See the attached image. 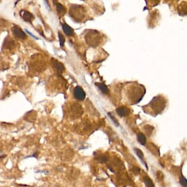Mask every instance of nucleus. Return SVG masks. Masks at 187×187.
<instances>
[{"instance_id":"obj_1","label":"nucleus","mask_w":187,"mask_h":187,"mask_svg":"<svg viewBox=\"0 0 187 187\" xmlns=\"http://www.w3.org/2000/svg\"><path fill=\"white\" fill-rule=\"evenodd\" d=\"M168 103V99L166 96L159 95L154 97L147 105L143 106V109L146 113L155 117L163 113Z\"/></svg>"},{"instance_id":"obj_2","label":"nucleus","mask_w":187,"mask_h":187,"mask_svg":"<svg viewBox=\"0 0 187 187\" xmlns=\"http://www.w3.org/2000/svg\"><path fill=\"white\" fill-rule=\"evenodd\" d=\"M146 93L144 86L138 83H132L127 87L126 90L127 97L131 104L139 103Z\"/></svg>"},{"instance_id":"obj_3","label":"nucleus","mask_w":187,"mask_h":187,"mask_svg":"<svg viewBox=\"0 0 187 187\" xmlns=\"http://www.w3.org/2000/svg\"><path fill=\"white\" fill-rule=\"evenodd\" d=\"M84 8L81 5H73L70 9V14L71 16L76 19V20H81L84 18Z\"/></svg>"},{"instance_id":"obj_4","label":"nucleus","mask_w":187,"mask_h":187,"mask_svg":"<svg viewBox=\"0 0 187 187\" xmlns=\"http://www.w3.org/2000/svg\"><path fill=\"white\" fill-rule=\"evenodd\" d=\"M12 30L14 36L17 39L25 40L26 38V35L25 34V33L18 26L14 25L12 27Z\"/></svg>"},{"instance_id":"obj_5","label":"nucleus","mask_w":187,"mask_h":187,"mask_svg":"<svg viewBox=\"0 0 187 187\" xmlns=\"http://www.w3.org/2000/svg\"><path fill=\"white\" fill-rule=\"evenodd\" d=\"M73 95L74 97L77 100L79 101L84 100L85 97V93L81 87L79 86H76L74 88Z\"/></svg>"},{"instance_id":"obj_6","label":"nucleus","mask_w":187,"mask_h":187,"mask_svg":"<svg viewBox=\"0 0 187 187\" xmlns=\"http://www.w3.org/2000/svg\"><path fill=\"white\" fill-rule=\"evenodd\" d=\"M16 47V43L14 41L11 37L7 36L5 38L3 44V49H7V50H12Z\"/></svg>"},{"instance_id":"obj_7","label":"nucleus","mask_w":187,"mask_h":187,"mask_svg":"<svg viewBox=\"0 0 187 187\" xmlns=\"http://www.w3.org/2000/svg\"><path fill=\"white\" fill-rule=\"evenodd\" d=\"M20 16L22 17L25 22L32 23L33 20L35 18L33 14L29 12L24 10H22L19 12Z\"/></svg>"},{"instance_id":"obj_8","label":"nucleus","mask_w":187,"mask_h":187,"mask_svg":"<svg viewBox=\"0 0 187 187\" xmlns=\"http://www.w3.org/2000/svg\"><path fill=\"white\" fill-rule=\"evenodd\" d=\"M117 114L120 117H125L128 116L131 113L130 109L126 106H119L116 109Z\"/></svg>"},{"instance_id":"obj_9","label":"nucleus","mask_w":187,"mask_h":187,"mask_svg":"<svg viewBox=\"0 0 187 187\" xmlns=\"http://www.w3.org/2000/svg\"><path fill=\"white\" fill-rule=\"evenodd\" d=\"M53 63V66L54 67V68L55 69L56 71H57V73L59 74H61L63 73V71L64 70V67L62 63L56 61L55 60L53 59L52 61Z\"/></svg>"},{"instance_id":"obj_10","label":"nucleus","mask_w":187,"mask_h":187,"mask_svg":"<svg viewBox=\"0 0 187 187\" xmlns=\"http://www.w3.org/2000/svg\"><path fill=\"white\" fill-rule=\"evenodd\" d=\"M62 29L65 34L68 36H72L74 34V30L67 24H62Z\"/></svg>"},{"instance_id":"obj_11","label":"nucleus","mask_w":187,"mask_h":187,"mask_svg":"<svg viewBox=\"0 0 187 187\" xmlns=\"http://www.w3.org/2000/svg\"><path fill=\"white\" fill-rule=\"evenodd\" d=\"M95 159L101 163H105L107 162L109 160V156L106 154L95 155Z\"/></svg>"},{"instance_id":"obj_12","label":"nucleus","mask_w":187,"mask_h":187,"mask_svg":"<svg viewBox=\"0 0 187 187\" xmlns=\"http://www.w3.org/2000/svg\"><path fill=\"white\" fill-rule=\"evenodd\" d=\"M133 150H134V152L137 155L138 158L141 160V162L144 164L145 166L146 167L147 170H148V167H147V163H146L145 161L144 160V154L143 152H142L140 149L137 148H135Z\"/></svg>"},{"instance_id":"obj_13","label":"nucleus","mask_w":187,"mask_h":187,"mask_svg":"<svg viewBox=\"0 0 187 187\" xmlns=\"http://www.w3.org/2000/svg\"><path fill=\"white\" fill-rule=\"evenodd\" d=\"M56 6H57V13H58V15L59 16H64L66 13V10L65 7L61 3L57 2Z\"/></svg>"},{"instance_id":"obj_14","label":"nucleus","mask_w":187,"mask_h":187,"mask_svg":"<svg viewBox=\"0 0 187 187\" xmlns=\"http://www.w3.org/2000/svg\"><path fill=\"white\" fill-rule=\"evenodd\" d=\"M95 85L98 86V88L100 89L102 92L103 93V94H106V95L109 94V88L104 84H103V83H96Z\"/></svg>"},{"instance_id":"obj_15","label":"nucleus","mask_w":187,"mask_h":187,"mask_svg":"<svg viewBox=\"0 0 187 187\" xmlns=\"http://www.w3.org/2000/svg\"><path fill=\"white\" fill-rule=\"evenodd\" d=\"M65 153L63 154V156H62V160H65L64 161H68V160L72 159L73 157V153L72 151H69L66 150L65 151Z\"/></svg>"},{"instance_id":"obj_16","label":"nucleus","mask_w":187,"mask_h":187,"mask_svg":"<svg viewBox=\"0 0 187 187\" xmlns=\"http://www.w3.org/2000/svg\"><path fill=\"white\" fill-rule=\"evenodd\" d=\"M137 139L138 142L142 146H144L146 143V137L143 133H138Z\"/></svg>"},{"instance_id":"obj_17","label":"nucleus","mask_w":187,"mask_h":187,"mask_svg":"<svg viewBox=\"0 0 187 187\" xmlns=\"http://www.w3.org/2000/svg\"><path fill=\"white\" fill-rule=\"evenodd\" d=\"M144 183L147 187H154V183L152 182V179L149 177L145 176L144 178Z\"/></svg>"},{"instance_id":"obj_18","label":"nucleus","mask_w":187,"mask_h":187,"mask_svg":"<svg viewBox=\"0 0 187 187\" xmlns=\"http://www.w3.org/2000/svg\"><path fill=\"white\" fill-rule=\"evenodd\" d=\"M77 171H78L77 170H71V171L68 173V176H70L71 178H76L79 175V172H77Z\"/></svg>"},{"instance_id":"obj_19","label":"nucleus","mask_w":187,"mask_h":187,"mask_svg":"<svg viewBox=\"0 0 187 187\" xmlns=\"http://www.w3.org/2000/svg\"><path fill=\"white\" fill-rule=\"evenodd\" d=\"M108 115H109V117H110V119L112 121V122L114 123L115 126H116L117 127H118L119 126V123L118 122V120L116 119V117H114V115L112 114L111 113H109Z\"/></svg>"},{"instance_id":"obj_20","label":"nucleus","mask_w":187,"mask_h":187,"mask_svg":"<svg viewBox=\"0 0 187 187\" xmlns=\"http://www.w3.org/2000/svg\"><path fill=\"white\" fill-rule=\"evenodd\" d=\"M179 183L180 184L182 185L183 187H187V180L185 177L182 176L180 177L179 178Z\"/></svg>"},{"instance_id":"obj_21","label":"nucleus","mask_w":187,"mask_h":187,"mask_svg":"<svg viewBox=\"0 0 187 187\" xmlns=\"http://www.w3.org/2000/svg\"><path fill=\"white\" fill-rule=\"evenodd\" d=\"M58 36H59V38L60 46H64L65 41V38H64V36L62 35V34H61V33H60V32H59V33H58Z\"/></svg>"},{"instance_id":"obj_22","label":"nucleus","mask_w":187,"mask_h":187,"mask_svg":"<svg viewBox=\"0 0 187 187\" xmlns=\"http://www.w3.org/2000/svg\"><path fill=\"white\" fill-rule=\"evenodd\" d=\"M140 171V169L139 168H137V167H136V168H133V172L134 174H139Z\"/></svg>"},{"instance_id":"obj_23","label":"nucleus","mask_w":187,"mask_h":187,"mask_svg":"<svg viewBox=\"0 0 187 187\" xmlns=\"http://www.w3.org/2000/svg\"><path fill=\"white\" fill-rule=\"evenodd\" d=\"M25 31H26V32H27V33H28L29 35L31 36L33 38H36V39H38V38H37V37H36L35 36L33 35L32 33L29 32V31L27 29H25Z\"/></svg>"}]
</instances>
